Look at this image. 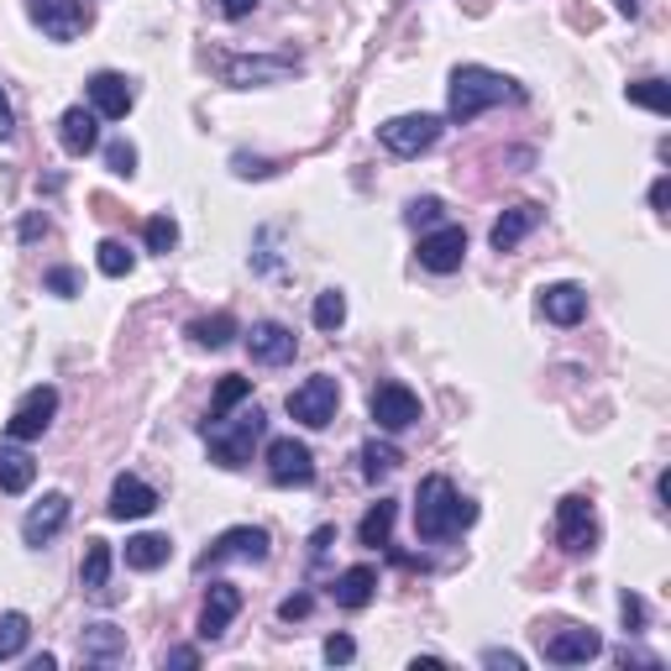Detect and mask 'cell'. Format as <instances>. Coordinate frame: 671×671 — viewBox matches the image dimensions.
<instances>
[{
  "instance_id": "cell-1",
  "label": "cell",
  "mask_w": 671,
  "mask_h": 671,
  "mask_svg": "<svg viewBox=\"0 0 671 671\" xmlns=\"http://www.w3.org/2000/svg\"><path fill=\"white\" fill-rule=\"evenodd\" d=\"M467 525H477V504L456 494L452 477L431 473L420 483V498H415V535L420 540H452Z\"/></svg>"
},
{
  "instance_id": "cell-2",
  "label": "cell",
  "mask_w": 671,
  "mask_h": 671,
  "mask_svg": "<svg viewBox=\"0 0 671 671\" xmlns=\"http://www.w3.org/2000/svg\"><path fill=\"white\" fill-rule=\"evenodd\" d=\"M504 100H525V90L494 69H483V63H462L452 69V90H446V116L452 121H477L488 105H504Z\"/></svg>"
},
{
  "instance_id": "cell-3",
  "label": "cell",
  "mask_w": 671,
  "mask_h": 671,
  "mask_svg": "<svg viewBox=\"0 0 671 671\" xmlns=\"http://www.w3.org/2000/svg\"><path fill=\"white\" fill-rule=\"evenodd\" d=\"M268 431V415L262 410H241V415H220V420H205V446H210V462L226 467V473H237L252 462V446L262 441Z\"/></svg>"
},
{
  "instance_id": "cell-4",
  "label": "cell",
  "mask_w": 671,
  "mask_h": 671,
  "mask_svg": "<svg viewBox=\"0 0 671 671\" xmlns=\"http://www.w3.org/2000/svg\"><path fill=\"white\" fill-rule=\"evenodd\" d=\"M378 142H383L394 158H420V153H431L435 142H441V116L415 111V116L383 121V126H378Z\"/></svg>"
},
{
  "instance_id": "cell-5",
  "label": "cell",
  "mask_w": 671,
  "mask_h": 671,
  "mask_svg": "<svg viewBox=\"0 0 671 671\" xmlns=\"http://www.w3.org/2000/svg\"><path fill=\"white\" fill-rule=\"evenodd\" d=\"M336 404H341V383H336L331 373H316L289 394V415H295L299 425H310V431H326L336 420Z\"/></svg>"
},
{
  "instance_id": "cell-6",
  "label": "cell",
  "mask_w": 671,
  "mask_h": 671,
  "mask_svg": "<svg viewBox=\"0 0 671 671\" xmlns=\"http://www.w3.org/2000/svg\"><path fill=\"white\" fill-rule=\"evenodd\" d=\"M268 551H273V540H268L262 525H231V530H220L210 540V551L199 556V572H210L220 561H268Z\"/></svg>"
},
{
  "instance_id": "cell-7",
  "label": "cell",
  "mask_w": 671,
  "mask_h": 671,
  "mask_svg": "<svg viewBox=\"0 0 671 671\" xmlns=\"http://www.w3.org/2000/svg\"><path fill=\"white\" fill-rule=\"evenodd\" d=\"M556 546L567 556H588L598 546V514L582 494H567L556 504Z\"/></svg>"
},
{
  "instance_id": "cell-8",
  "label": "cell",
  "mask_w": 671,
  "mask_h": 671,
  "mask_svg": "<svg viewBox=\"0 0 671 671\" xmlns=\"http://www.w3.org/2000/svg\"><path fill=\"white\" fill-rule=\"evenodd\" d=\"M368 415L378 420V431H410V425H420V394L410 389V383H378L373 394H368Z\"/></svg>"
},
{
  "instance_id": "cell-9",
  "label": "cell",
  "mask_w": 671,
  "mask_h": 671,
  "mask_svg": "<svg viewBox=\"0 0 671 671\" xmlns=\"http://www.w3.org/2000/svg\"><path fill=\"white\" fill-rule=\"evenodd\" d=\"M53 415H59V389H53V383H38V389H27V394L17 399V410L6 420V435H11V441H38V435L53 425Z\"/></svg>"
},
{
  "instance_id": "cell-10",
  "label": "cell",
  "mask_w": 671,
  "mask_h": 671,
  "mask_svg": "<svg viewBox=\"0 0 671 671\" xmlns=\"http://www.w3.org/2000/svg\"><path fill=\"white\" fill-rule=\"evenodd\" d=\"M268 477L278 488H310L316 483V452L295 435H278V441H268Z\"/></svg>"
},
{
  "instance_id": "cell-11",
  "label": "cell",
  "mask_w": 671,
  "mask_h": 671,
  "mask_svg": "<svg viewBox=\"0 0 671 671\" xmlns=\"http://www.w3.org/2000/svg\"><path fill=\"white\" fill-rule=\"evenodd\" d=\"M27 17L42 38L53 42H74L90 27V6L84 0H27Z\"/></svg>"
},
{
  "instance_id": "cell-12",
  "label": "cell",
  "mask_w": 671,
  "mask_h": 671,
  "mask_svg": "<svg viewBox=\"0 0 671 671\" xmlns=\"http://www.w3.org/2000/svg\"><path fill=\"white\" fill-rule=\"evenodd\" d=\"M540 655L551 667H588L592 655H603V640H598V630L567 624V630H556V634H540Z\"/></svg>"
},
{
  "instance_id": "cell-13",
  "label": "cell",
  "mask_w": 671,
  "mask_h": 671,
  "mask_svg": "<svg viewBox=\"0 0 671 671\" xmlns=\"http://www.w3.org/2000/svg\"><path fill=\"white\" fill-rule=\"evenodd\" d=\"M84 95H90V111H95V116H105V121H126V111L137 105V90H132V80H126V74H116V69H100V74H90Z\"/></svg>"
},
{
  "instance_id": "cell-14",
  "label": "cell",
  "mask_w": 671,
  "mask_h": 671,
  "mask_svg": "<svg viewBox=\"0 0 671 671\" xmlns=\"http://www.w3.org/2000/svg\"><path fill=\"white\" fill-rule=\"evenodd\" d=\"M247 352H252V362H262V368H289L299 357V341L289 326H278V320H257L252 331H247Z\"/></svg>"
},
{
  "instance_id": "cell-15",
  "label": "cell",
  "mask_w": 671,
  "mask_h": 671,
  "mask_svg": "<svg viewBox=\"0 0 671 671\" xmlns=\"http://www.w3.org/2000/svg\"><path fill=\"white\" fill-rule=\"evenodd\" d=\"M462 257H467V231L462 226H435V231L420 237V268H431V273H456Z\"/></svg>"
},
{
  "instance_id": "cell-16",
  "label": "cell",
  "mask_w": 671,
  "mask_h": 671,
  "mask_svg": "<svg viewBox=\"0 0 671 671\" xmlns=\"http://www.w3.org/2000/svg\"><path fill=\"white\" fill-rule=\"evenodd\" d=\"M69 509H74L69 494H42L38 504L27 509V519H21V540H27V546H48V540L69 525Z\"/></svg>"
},
{
  "instance_id": "cell-17",
  "label": "cell",
  "mask_w": 671,
  "mask_h": 671,
  "mask_svg": "<svg viewBox=\"0 0 671 671\" xmlns=\"http://www.w3.org/2000/svg\"><path fill=\"white\" fill-rule=\"evenodd\" d=\"M111 519H147V514L158 509V488L153 483H142L137 473H121L116 483H111Z\"/></svg>"
},
{
  "instance_id": "cell-18",
  "label": "cell",
  "mask_w": 671,
  "mask_h": 671,
  "mask_svg": "<svg viewBox=\"0 0 671 671\" xmlns=\"http://www.w3.org/2000/svg\"><path fill=\"white\" fill-rule=\"evenodd\" d=\"M241 613V592L237 582H210L205 592V609H199V640H220L231 630V619Z\"/></svg>"
},
{
  "instance_id": "cell-19",
  "label": "cell",
  "mask_w": 671,
  "mask_h": 671,
  "mask_svg": "<svg viewBox=\"0 0 671 671\" xmlns=\"http://www.w3.org/2000/svg\"><path fill=\"white\" fill-rule=\"evenodd\" d=\"M80 661L84 667H121L126 661V630H116V624H84L80 634Z\"/></svg>"
},
{
  "instance_id": "cell-20",
  "label": "cell",
  "mask_w": 671,
  "mask_h": 671,
  "mask_svg": "<svg viewBox=\"0 0 671 671\" xmlns=\"http://www.w3.org/2000/svg\"><path fill=\"white\" fill-rule=\"evenodd\" d=\"M289 74H299V59H262V53H252V59H226V80L237 84V90L278 84V80H289Z\"/></svg>"
},
{
  "instance_id": "cell-21",
  "label": "cell",
  "mask_w": 671,
  "mask_h": 671,
  "mask_svg": "<svg viewBox=\"0 0 671 671\" xmlns=\"http://www.w3.org/2000/svg\"><path fill=\"white\" fill-rule=\"evenodd\" d=\"M111 561L116 551L105 540H90L84 546V561H80V588L95 598V603H116V588H111Z\"/></svg>"
},
{
  "instance_id": "cell-22",
  "label": "cell",
  "mask_w": 671,
  "mask_h": 671,
  "mask_svg": "<svg viewBox=\"0 0 671 671\" xmlns=\"http://www.w3.org/2000/svg\"><path fill=\"white\" fill-rule=\"evenodd\" d=\"M59 142L69 158H84V153H95L100 147V116L95 111H84V105H69L59 116Z\"/></svg>"
},
{
  "instance_id": "cell-23",
  "label": "cell",
  "mask_w": 671,
  "mask_h": 671,
  "mask_svg": "<svg viewBox=\"0 0 671 671\" xmlns=\"http://www.w3.org/2000/svg\"><path fill=\"white\" fill-rule=\"evenodd\" d=\"M540 316L551 320V326H577V320L588 316V289H577V283H546L540 289Z\"/></svg>"
},
{
  "instance_id": "cell-24",
  "label": "cell",
  "mask_w": 671,
  "mask_h": 671,
  "mask_svg": "<svg viewBox=\"0 0 671 671\" xmlns=\"http://www.w3.org/2000/svg\"><path fill=\"white\" fill-rule=\"evenodd\" d=\"M535 226H540V205H514V210H504V216L494 220L488 241H494V252H514V247L530 237Z\"/></svg>"
},
{
  "instance_id": "cell-25",
  "label": "cell",
  "mask_w": 671,
  "mask_h": 671,
  "mask_svg": "<svg viewBox=\"0 0 671 671\" xmlns=\"http://www.w3.org/2000/svg\"><path fill=\"white\" fill-rule=\"evenodd\" d=\"M174 556V540L168 535H158V530H142V535H132L126 540V551H121V561L132 567V572H158L163 561Z\"/></svg>"
},
{
  "instance_id": "cell-26",
  "label": "cell",
  "mask_w": 671,
  "mask_h": 671,
  "mask_svg": "<svg viewBox=\"0 0 671 671\" xmlns=\"http://www.w3.org/2000/svg\"><path fill=\"white\" fill-rule=\"evenodd\" d=\"M373 592H378V572H373V567H347V572L331 582L336 609H368V603H373Z\"/></svg>"
},
{
  "instance_id": "cell-27",
  "label": "cell",
  "mask_w": 671,
  "mask_h": 671,
  "mask_svg": "<svg viewBox=\"0 0 671 671\" xmlns=\"http://www.w3.org/2000/svg\"><path fill=\"white\" fill-rule=\"evenodd\" d=\"M38 477V462L21 446H0V494H27Z\"/></svg>"
},
{
  "instance_id": "cell-28",
  "label": "cell",
  "mask_w": 671,
  "mask_h": 671,
  "mask_svg": "<svg viewBox=\"0 0 671 671\" xmlns=\"http://www.w3.org/2000/svg\"><path fill=\"white\" fill-rule=\"evenodd\" d=\"M394 519H399V504L394 498H378L373 509L362 514V525H357V540H362V546H389V535H394Z\"/></svg>"
},
{
  "instance_id": "cell-29",
  "label": "cell",
  "mask_w": 671,
  "mask_h": 671,
  "mask_svg": "<svg viewBox=\"0 0 671 671\" xmlns=\"http://www.w3.org/2000/svg\"><path fill=\"white\" fill-rule=\"evenodd\" d=\"M189 341H195V347H210V352H220V347H231V341H237V320H231V316L189 320Z\"/></svg>"
},
{
  "instance_id": "cell-30",
  "label": "cell",
  "mask_w": 671,
  "mask_h": 671,
  "mask_svg": "<svg viewBox=\"0 0 671 671\" xmlns=\"http://www.w3.org/2000/svg\"><path fill=\"white\" fill-rule=\"evenodd\" d=\"M399 462H404V456H399V446H389V441H368V446H362V477H368V483L394 477Z\"/></svg>"
},
{
  "instance_id": "cell-31",
  "label": "cell",
  "mask_w": 671,
  "mask_h": 671,
  "mask_svg": "<svg viewBox=\"0 0 671 671\" xmlns=\"http://www.w3.org/2000/svg\"><path fill=\"white\" fill-rule=\"evenodd\" d=\"M32 640V619L27 613H0V661H17Z\"/></svg>"
},
{
  "instance_id": "cell-32",
  "label": "cell",
  "mask_w": 671,
  "mask_h": 671,
  "mask_svg": "<svg viewBox=\"0 0 671 671\" xmlns=\"http://www.w3.org/2000/svg\"><path fill=\"white\" fill-rule=\"evenodd\" d=\"M252 399V378H220V389H216V399H210V420H220V415H231L237 404H247Z\"/></svg>"
},
{
  "instance_id": "cell-33",
  "label": "cell",
  "mask_w": 671,
  "mask_h": 671,
  "mask_svg": "<svg viewBox=\"0 0 671 671\" xmlns=\"http://www.w3.org/2000/svg\"><path fill=\"white\" fill-rule=\"evenodd\" d=\"M95 262H100V273L105 278H126L132 268H137V257L126 252V241H116V237H105L95 247Z\"/></svg>"
},
{
  "instance_id": "cell-34",
  "label": "cell",
  "mask_w": 671,
  "mask_h": 671,
  "mask_svg": "<svg viewBox=\"0 0 671 671\" xmlns=\"http://www.w3.org/2000/svg\"><path fill=\"white\" fill-rule=\"evenodd\" d=\"M624 95H630V105H646V111H655V116H667V111H671L667 80H634Z\"/></svg>"
},
{
  "instance_id": "cell-35",
  "label": "cell",
  "mask_w": 671,
  "mask_h": 671,
  "mask_svg": "<svg viewBox=\"0 0 671 671\" xmlns=\"http://www.w3.org/2000/svg\"><path fill=\"white\" fill-rule=\"evenodd\" d=\"M316 326L320 331H341V326H347V295H341V289L316 295Z\"/></svg>"
},
{
  "instance_id": "cell-36",
  "label": "cell",
  "mask_w": 671,
  "mask_h": 671,
  "mask_svg": "<svg viewBox=\"0 0 671 671\" xmlns=\"http://www.w3.org/2000/svg\"><path fill=\"white\" fill-rule=\"evenodd\" d=\"M142 237H147V252L168 257V252L178 247V220H174V216H153V220H147V231H142Z\"/></svg>"
},
{
  "instance_id": "cell-37",
  "label": "cell",
  "mask_w": 671,
  "mask_h": 671,
  "mask_svg": "<svg viewBox=\"0 0 671 671\" xmlns=\"http://www.w3.org/2000/svg\"><path fill=\"white\" fill-rule=\"evenodd\" d=\"M105 168L116 178H132L137 174V147H132V142H111V147H105Z\"/></svg>"
},
{
  "instance_id": "cell-38",
  "label": "cell",
  "mask_w": 671,
  "mask_h": 671,
  "mask_svg": "<svg viewBox=\"0 0 671 671\" xmlns=\"http://www.w3.org/2000/svg\"><path fill=\"white\" fill-rule=\"evenodd\" d=\"M404 220H410V226H441V199L435 195H420V199H410V210H404Z\"/></svg>"
},
{
  "instance_id": "cell-39",
  "label": "cell",
  "mask_w": 671,
  "mask_h": 671,
  "mask_svg": "<svg viewBox=\"0 0 671 671\" xmlns=\"http://www.w3.org/2000/svg\"><path fill=\"white\" fill-rule=\"evenodd\" d=\"M42 283H48V289H53L59 299H74V295H80V273H74V268H53V273L42 278Z\"/></svg>"
},
{
  "instance_id": "cell-40",
  "label": "cell",
  "mask_w": 671,
  "mask_h": 671,
  "mask_svg": "<svg viewBox=\"0 0 671 671\" xmlns=\"http://www.w3.org/2000/svg\"><path fill=\"white\" fill-rule=\"evenodd\" d=\"M352 655H357V640H352V634H331V640H326V661H331V667H347Z\"/></svg>"
},
{
  "instance_id": "cell-41",
  "label": "cell",
  "mask_w": 671,
  "mask_h": 671,
  "mask_svg": "<svg viewBox=\"0 0 671 671\" xmlns=\"http://www.w3.org/2000/svg\"><path fill=\"white\" fill-rule=\"evenodd\" d=\"M310 609H316V598H310V592H295V598H283V603H278V619H289V624H295V619H304Z\"/></svg>"
},
{
  "instance_id": "cell-42",
  "label": "cell",
  "mask_w": 671,
  "mask_h": 671,
  "mask_svg": "<svg viewBox=\"0 0 671 671\" xmlns=\"http://www.w3.org/2000/svg\"><path fill=\"white\" fill-rule=\"evenodd\" d=\"M619 619H624V630H640V624H646V603H640L634 592H624V598H619Z\"/></svg>"
},
{
  "instance_id": "cell-43",
  "label": "cell",
  "mask_w": 671,
  "mask_h": 671,
  "mask_svg": "<svg viewBox=\"0 0 671 671\" xmlns=\"http://www.w3.org/2000/svg\"><path fill=\"white\" fill-rule=\"evenodd\" d=\"M231 168H237L241 178H268V174H273V163H268V158H247V153H237Z\"/></svg>"
},
{
  "instance_id": "cell-44",
  "label": "cell",
  "mask_w": 671,
  "mask_h": 671,
  "mask_svg": "<svg viewBox=\"0 0 671 671\" xmlns=\"http://www.w3.org/2000/svg\"><path fill=\"white\" fill-rule=\"evenodd\" d=\"M483 667H509V671H519V667H525V655H514V651H483Z\"/></svg>"
},
{
  "instance_id": "cell-45",
  "label": "cell",
  "mask_w": 671,
  "mask_h": 671,
  "mask_svg": "<svg viewBox=\"0 0 671 671\" xmlns=\"http://www.w3.org/2000/svg\"><path fill=\"white\" fill-rule=\"evenodd\" d=\"M163 667H199V651L195 646H178V651L163 655Z\"/></svg>"
},
{
  "instance_id": "cell-46",
  "label": "cell",
  "mask_w": 671,
  "mask_h": 671,
  "mask_svg": "<svg viewBox=\"0 0 671 671\" xmlns=\"http://www.w3.org/2000/svg\"><path fill=\"white\" fill-rule=\"evenodd\" d=\"M651 205H655V216H667V205H671V178H655V184H651Z\"/></svg>"
},
{
  "instance_id": "cell-47",
  "label": "cell",
  "mask_w": 671,
  "mask_h": 671,
  "mask_svg": "<svg viewBox=\"0 0 671 671\" xmlns=\"http://www.w3.org/2000/svg\"><path fill=\"white\" fill-rule=\"evenodd\" d=\"M220 6V17H231V21H241L247 11H257V0H216Z\"/></svg>"
},
{
  "instance_id": "cell-48",
  "label": "cell",
  "mask_w": 671,
  "mask_h": 671,
  "mask_svg": "<svg viewBox=\"0 0 671 671\" xmlns=\"http://www.w3.org/2000/svg\"><path fill=\"white\" fill-rule=\"evenodd\" d=\"M11 132H17V111H11V100L0 95V142H11Z\"/></svg>"
},
{
  "instance_id": "cell-49",
  "label": "cell",
  "mask_w": 671,
  "mask_h": 671,
  "mask_svg": "<svg viewBox=\"0 0 671 671\" xmlns=\"http://www.w3.org/2000/svg\"><path fill=\"white\" fill-rule=\"evenodd\" d=\"M619 661H624V667H661V661H655L651 651H630V646L619 651Z\"/></svg>"
},
{
  "instance_id": "cell-50",
  "label": "cell",
  "mask_w": 671,
  "mask_h": 671,
  "mask_svg": "<svg viewBox=\"0 0 671 671\" xmlns=\"http://www.w3.org/2000/svg\"><path fill=\"white\" fill-rule=\"evenodd\" d=\"M331 540H336V530H331V525H320V530H316V540H310V551H316V561H320V556H326V551H331Z\"/></svg>"
},
{
  "instance_id": "cell-51",
  "label": "cell",
  "mask_w": 671,
  "mask_h": 671,
  "mask_svg": "<svg viewBox=\"0 0 671 671\" xmlns=\"http://www.w3.org/2000/svg\"><path fill=\"white\" fill-rule=\"evenodd\" d=\"M42 231H48V220H42V216H27V220H21V237H27V241H38Z\"/></svg>"
},
{
  "instance_id": "cell-52",
  "label": "cell",
  "mask_w": 671,
  "mask_h": 671,
  "mask_svg": "<svg viewBox=\"0 0 671 671\" xmlns=\"http://www.w3.org/2000/svg\"><path fill=\"white\" fill-rule=\"evenodd\" d=\"M613 11H619V17H640V0H613Z\"/></svg>"
}]
</instances>
